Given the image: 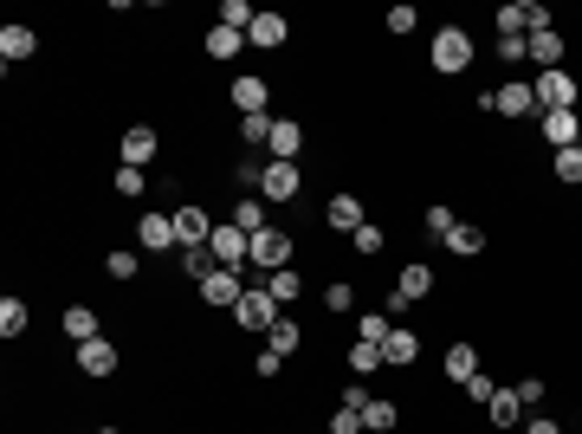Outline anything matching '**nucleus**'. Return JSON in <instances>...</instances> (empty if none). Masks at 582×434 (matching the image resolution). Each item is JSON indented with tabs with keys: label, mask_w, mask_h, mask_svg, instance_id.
<instances>
[{
	"label": "nucleus",
	"mask_w": 582,
	"mask_h": 434,
	"mask_svg": "<svg viewBox=\"0 0 582 434\" xmlns=\"http://www.w3.org/2000/svg\"><path fill=\"white\" fill-rule=\"evenodd\" d=\"M473 59H479V46H473V33H466V26H440V33L427 39V72H440V78L473 72Z\"/></svg>",
	"instance_id": "1"
},
{
	"label": "nucleus",
	"mask_w": 582,
	"mask_h": 434,
	"mask_svg": "<svg viewBox=\"0 0 582 434\" xmlns=\"http://www.w3.org/2000/svg\"><path fill=\"white\" fill-rule=\"evenodd\" d=\"M492 26H498V39H531V33L550 26V7H544V0H505Z\"/></svg>",
	"instance_id": "2"
},
{
	"label": "nucleus",
	"mask_w": 582,
	"mask_h": 434,
	"mask_svg": "<svg viewBox=\"0 0 582 434\" xmlns=\"http://www.w3.org/2000/svg\"><path fill=\"white\" fill-rule=\"evenodd\" d=\"M531 91H537V111H576V98H582V78L576 72H537L531 78Z\"/></svg>",
	"instance_id": "3"
},
{
	"label": "nucleus",
	"mask_w": 582,
	"mask_h": 434,
	"mask_svg": "<svg viewBox=\"0 0 582 434\" xmlns=\"http://www.w3.org/2000/svg\"><path fill=\"white\" fill-rule=\"evenodd\" d=\"M304 195V169L298 162H266V175H259V201L266 208H285V201Z\"/></svg>",
	"instance_id": "4"
},
{
	"label": "nucleus",
	"mask_w": 582,
	"mask_h": 434,
	"mask_svg": "<svg viewBox=\"0 0 582 434\" xmlns=\"http://www.w3.org/2000/svg\"><path fill=\"white\" fill-rule=\"evenodd\" d=\"M233 324H240V331H272V324H279V298L266 286H246L240 305H233Z\"/></svg>",
	"instance_id": "5"
},
{
	"label": "nucleus",
	"mask_w": 582,
	"mask_h": 434,
	"mask_svg": "<svg viewBox=\"0 0 582 434\" xmlns=\"http://www.w3.org/2000/svg\"><path fill=\"white\" fill-rule=\"evenodd\" d=\"M246 266H253L259 279L279 273V266H291V234H285V227H266V234H253V253H246Z\"/></svg>",
	"instance_id": "6"
},
{
	"label": "nucleus",
	"mask_w": 582,
	"mask_h": 434,
	"mask_svg": "<svg viewBox=\"0 0 582 434\" xmlns=\"http://www.w3.org/2000/svg\"><path fill=\"white\" fill-rule=\"evenodd\" d=\"M227 98H233V111H240V117H266V104H272V78H266V72H240Z\"/></svg>",
	"instance_id": "7"
},
{
	"label": "nucleus",
	"mask_w": 582,
	"mask_h": 434,
	"mask_svg": "<svg viewBox=\"0 0 582 434\" xmlns=\"http://www.w3.org/2000/svg\"><path fill=\"white\" fill-rule=\"evenodd\" d=\"M123 370V350L110 344V337H91V344H78V376H91V383H104V376Z\"/></svg>",
	"instance_id": "8"
},
{
	"label": "nucleus",
	"mask_w": 582,
	"mask_h": 434,
	"mask_svg": "<svg viewBox=\"0 0 582 434\" xmlns=\"http://www.w3.org/2000/svg\"><path fill=\"white\" fill-rule=\"evenodd\" d=\"M194 292H201V305H214V311H233V305H240V292H246V279L233 273V266H214V273H207Z\"/></svg>",
	"instance_id": "9"
},
{
	"label": "nucleus",
	"mask_w": 582,
	"mask_h": 434,
	"mask_svg": "<svg viewBox=\"0 0 582 434\" xmlns=\"http://www.w3.org/2000/svg\"><path fill=\"white\" fill-rule=\"evenodd\" d=\"M492 111H498V117H511V124H524V117L537 111V91H531V78H505V85L492 91Z\"/></svg>",
	"instance_id": "10"
},
{
	"label": "nucleus",
	"mask_w": 582,
	"mask_h": 434,
	"mask_svg": "<svg viewBox=\"0 0 582 434\" xmlns=\"http://www.w3.org/2000/svg\"><path fill=\"white\" fill-rule=\"evenodd\" d=\"M207 253H214L220 266H233V273H246V253H253V234H240L233 221L214 227V240H207Z\"/></svg>",
	"instance_id": "11"
},
{
	"label": "nucleus",
	"mask_w": 582,
	"mask_h": 434,
	"mask_svg": "<svg viewBox=\"0 0 582 434\" xmlns=\"http://www.w3.org/2000/svg\"><path fill=\"white\" fill-rule=\"evenodd\" d=\"M214 214L201 208V201H182V208H175V240H182V247H207V240H214Z\"/></svg>",
	"instance_id": "12"
},
{
	"label": "nucleus",
	"mask_w": 582,
	"mask_h": 434,
	"mask_svg": "<svg viewBox=\"0 0 582 434\" xmlns=\"http://www.w3.org/2000/svg\"><path fill=\"white\" fill-rule=\"evenodd\" d=\"M33 52H39V33L26 20H7V26H0V65H7V72H13V65H26Z\"/></svg>",
	"instance_id": "13"
},
{
	"label": "nucleus",
	"mask_w": 582,
	"mask_h": 434,
	"mask_svg": "<svg viewBox=\"0 0 582 434\" xmlns=\"http://www.w3.org/2000/svg\"><path fill=\"white\" fill-rule=\"evenodd\" d=\"M117 149H123V169H143V162L162 149V130L156 124H123V143Z\"/></svg>",
	"instance_id": "14"
},
{
	"label": "nucleus",
	"mask_w": 582,
	"mask_h": 434,
	"mask_svg": "<svg viewBox=\"0 0 582 434\" xmlns=\"http://www.w3.org/2000/svg\"><path fill=\"white\" fill-rule=\"evenodd\" d=\"M169 247H182L175 240V214H143L136 221V253H169Z\"/></svg>",
	"instance_id": "15"
},
{
	"label": "nucleus",
	"mask_w": 582,
	"mask_h": 434,
	"mask_svg": "<svg viewBox=\"0 0 582 434\" xmlns=\"http://www.w3.org/2000/svg\"><path fill=\"white\" fill-rule=\"evenodd\" d=\"M537 130H544L550 149H570L582 143V111H537Z\"/></svg>",
	"instance_id": "16"
},
{
	"label": "nucleus",
	"mask_w": 582,
	"mask_h": 434,
	"mask_svg": "<svg viewBox=\"0 0 582 434\" xmlns=\"http://www.w3.org/2000/svg\"><path fill=\"white\" fill-rule=\"evenodd\" d=\"M324 227L330 234H356V227H369V208L356 195H330L324 201Z\"/></svg>",
	"instance_id": "17"
},
{
	"label": "nucleus",
	"mask_w": 582,
	"mask_h": 434,
	"mask_svg": "<svg viewBox=\"0 0 582 434\" xmlns=\"http://www.w3.org/2000/svg\"><path fill=\"white\" fill-rule=\"evenodd\" d=\"M388 292H395V298H401V305H421V298H427V292H434V266H427V260H414V266H401V273H395V286H388Z\"/></svg>",
	"instance_id": "18"
},
{
	"label": "nucleus",
	"mask_w": 582,
	"mask_h": 434,
	"mask_svg": "<svg viewBox=\"0 0 582 434\" xmlns=\"http://www.w3.org/2000/svg\"><path fill=\"white\" fill-rule=\"evenodd\" d=\"M382 363H388V370H408V363H421V331H401V324H395V331L382 337Z\"/></svg>",
	"instance_id": "19"
},
{
	"label": "nucleus",
	"mask_w": 582,
	"mask_h": 434,
	"mask_svg": "<svg viewBox=\"0 0 582 434\" xmlns=\"http://www.w3.org/2000/svg\"><path fill=\"white\" fill-rule=\"evenodd\" d=\"M285 39H291V20H285V13H259V20L246 26V46H259V52H279Z\"/></svg>",
	"instance_id": "20"
},
{
	"label": "nucleus",
	"mask_w": 582,
	"mask_h": 434,
	"mask_svg": "<svg viewBox=\"0 0 582 434\" xmlns=\"http://www.w3.org/2000/svg\"><path fill=\"white\" fill-rule=\"evenodd\" d=\"M524 46H531V65H537V72H557V65H563V52H570V46H563V33H557V26L531 33Z\"/></svg>",
	"instance_id": "21"
},
{
	"label": "nucleus",
	"mask_w": 582,
	"mask_h": 434,
	"mask_svg": "<svg viewBox=\"0 0 582 434\" xmlns=\"http://www.w3.org/2000/svg\"><path fill=\"white\" fill-rule=\"evenodd\" d=\"M201 52H207L214 65H227V59H240V52H246V33H233V26H207Z\"/></svg>",
	"instance_id": "22"
},
{
	"label": "nucleus",
	"mask_w": 582,
	"mask_h": 434,
	"mask_svg": "<svg viewBox=\"0 0 582 434\" xmlns=\"http://www.w3.org/2000/svg\"><path fill=\"white\" fill-rule=\"evenodd\" d=\"M272 162H298V149H304V124H291V117H272Z\"/></svg>",
	"instance_id": "23"
},
{
	"label": "nucleus",
	"mask_w": 582,
	"mask_h": 434,
	"mask_svg": "<svg viewBox=\"0 0 582 434\" xmlns=\"http://www.w3.org/2000/svg\"><path fill=\"white\" fill-rule=\"evenodd\" d=\"M59 331L72 337V344H91V337H104V324H97V311H91V305H65Z\"/></svg>",
	"instance_id": "24"
},
{
	"label": "nucleus",
	"mask_w": 582,
	"mask_h": 434,
	"mask_svg": "<svg viewBox=\"0 0 582 434\" xmlns=\"http://www.w3.org/2000/svg\"><path fill=\"white\" fill-rule=\"evenodd\" d=\"M233 227H240V234H266V227H272V208L259 195H240V201H233Z\"/></svg>",
	"instance_id": "25"
},
{
	"label": "nucleus",
	"mask_w": 582,
	"mask_h": 434,
	"mask_svg": "<svg viewBox=\"0 0 582 434\" xmlns=\"http://www.w3.org/2000/svg\"><path fill=\"white\" fill-rule=\"evenodd\" d=\"M485 422H492V428H524V402H518V389H498V396L485 402Z\"/></svg>",
	"instance_id": "26"
},
{
	"label": "nucleus",
	"mask_w": 582,
	"mask_h": 434,
	"mask_svg": "<svg viewBox=\"0 0 582 434\" xmlns=\"http://www.w3.org/2000/svg\"><path fill=\"white\" fill-rule=\"evenodd\" d=\"M440 370H447L453 383H473V376H479V344H447V357H440Z\"/></svg>",
	"instance_id": "27"
},
{
	"label": "nucleus",
	"mask_w": 582,
	"mask_h": 434,
	"mask_svg": "<svg viewBox=\"0 0 582 434\" xmlns=\"http://www.w3.org/2000/svg\"><path fill=\"white\" fill-rule=\"evenodd\" d=\"M363 428H369V434H395V428H401V409H395L388 396H369V402H363Z\"/></svg>",
	"instance_id": "28"
},
{
	"label": "nucleus",
	"mask_w": 582,
	"mask_h": 434,
	"mask_svg": "<svg viewBox=\"0 0 582 434\" xmlns=\"http://www.w3.org/2000/svg\"><path fill=\"white\" fill-rule=\"evenodd\" d=\"M266 344L279 350V357H298V350H304V324H298V318H285V311H279V324L266 331Z\"/></svg>",
	"instance_id": "29"
},
{
	"label": "nucleus",
	"mask_w": 582,
	"mask_h": 434,
	"mask_svg": "<svg viewBox=\"0 0 582 434\" xmlns=\"http://www.w3.org/2000/svg\"><path fill=\"white\" fill-rule=\"evenodd\" d=\"M104 273L117 279V286H130V279L143 273V260H136V247H110V253H104Z\"/></svg>",
	"instance_id": "30"
},
{
	"label": "nucleus",
	"mask_w": 582,
	"mask_h": 434,
	"mask_svg": "<svg viewBox=\"0 0 582 434\" xmlns=\"http://www.w3.org/2000/svg\"><path fill=\"white\" fill-rule=\"evenodd\" d=\"M259 286H266L272 298H279V305H291V298L304 292V279H298V266H279V273H266V279H259Z\"/></svg>",
	"instance_id": "31"
},
{
	"label": "nucleus",
	"mask_w": 582,
	"mask_h": 434,
	"mask_svg": "<svg viewBox=\"0 0 582 434\" xmlns=\"http://www.w3.org/2000/svg\"><path fill=\"white\" fill-rule=\"evenodd\" d=\"M26 324H33V311H26V298H0V337H20L26 331Z\"/></svg>",
	"instance_id": "32"
},
{
	"label": "nucleus",
	"mask_w": 582,
	"mask_h": 434,
	"mask_svg": "<svg viewBox=\"0 0 582 434\" xmlns=\"http://www.w3.org/2000/svg\"><path fill=\"white\" fill-rule=\"evenodd\" d=\"M350 370H356V376H376V370H388V363H382V344L356 337V344H350Z\"/></svg>",
	"instance_id": "33"
},
{
	"label": "nucleus",
	"mask_w": 582,
	"mask_h": 434,
	"mask_svg": "<svg viewBox=\"0 0 582 434\" xmlns=\"http://www.w3.org/2000/svg\"><path fill=\"white\" fill-rule=\"evenodd\" d=\"M447 247L460 253V260H479V253H485V227H466V221H460V227L447 234Z\"/></svg>",
	"instance_id": "34"
},
{
	"label": "nucleus",
	"mask_w": 582,
	"mask_h": 434,
	"mask_svg": "<svg viewBox=\"0 0 582 434\" xmlns=\"http://www.w3.org/2000/svg\"><path fill=\"white\" fill-rule=\"evenodd\" d=\"M550 175H557V182H582V143H570V149H557V156H550Z\"/></svg>",
	"instance_id": "35"
},
{
	"label": "nucleus",
	"mask_w": 582,
	"mask_h": 434,
	"mask_svg": "<svg viewBox=\"0 0 582 434\" xmlns=\"http://www.w3.org/2000/svg\"><path fill=\"white\" fill-rule=\"evenodd\" d=\"M214 266H220V260H214V253H207V247H182V273L194 279V286H201V279L214 273Z\"/></svg>",
	"instance_id": "36"
},
{
	"label": "nucleus",
	"mask_w": 582,
	"mask_h": 434,
	"mask_svg": "<svg viewBox=\"0 0 582 434\" xmlns=\"http://www.w3.org/2000/svg\"><path fill=\"white\" fill-rule=\"evenodd\" d=\"M324 311H337V318L356 311V286H350V279H330V286H324Z\"/></svg>",
	"instance_id": "37"
},
{
	"label": "nucleus",
	"mask_w": 582,
	"mask_h": 434,
	"mask_svg": "<svg viewBox=\"0 0 582 434\" xmlns=\"http://www.w3.org/2000/svg\"><path fill=\"white\" fill-rule=\"evenodd\" d=\"M350 247H356V253H363V260H376V253L388 247V234H382V227H376V221H369V227H356V234H350Z\"/></svg>",
	"instance_id": "38"
},
{
	"label": "nucleus",
	"mask_w": 582,
	"mask_h": 434,
	"mask_svg": "<svg viewBox=\"0 0 582 434\" xmlns=\"http://www.w3.org/2000/svg\"><path fill=\"white\" fill-rule=\"evenodd\" d=\"M240 143L266 149V143H272V111H266V117H240Z\"/></svg>",
	"instance_id": "39"
},
{
	"label": "nucleus",
	"mask_w": 582,
	"mask_h": 434,
	"mask_svg": "<svg viewBox=\"0 0 582 434\" xmlns=\"http://www.w3.org/2000/svg\"><path fill=\"white\" fill-rule=\"evenodd\" d=\"M259 13L246 7V0H220V26H233V33H246V26H253Z\"/></svg>",
	"instance_id": "40"
},
{
	"label": "nucleus",
	"mask_w": 582,
	"mask_h": 434,
	"mask_svg": "<svg viewBox=\"0 0 582 434\" xmlns=\"http://www.w3.org/2000/svg\"><path fill=\"white\" fill-rule=\"evenodd\" d=\"M421 227H427V234H440V240H447L453 227H460V214H453L447 201H434V208H427V221H421Z\"/></svg>",
	"instance_id": "41"
},
{
	"label": "nucleus",
	"mask_w": 582,
	"mask_h": 434,
	"mask_svg": "<svg viewBox=\"0 0 582 434\" xmlns=\"http://www.w3.org/2000/svg\"><path fill=\"white\" fill-rule=\"evenodd\" d=\"M382 26H388V33H395V39H408L414 26H421V13H414L408 0H401V7H388V20H382Z\"/></svg>",
	"instance_id": "42"
},
{
	"label": "nucleus",
	"mask_w": 582,
	"mask_h": 434,
	"mask_svg": "<svg viewBox=\"0 0 582 434\" xmlns=\"http://www.w3.org/2000/svg\"><path fill=\"white\" fill-rule=\"evenodd\" d=\"M388 331H395V324H388L382 311H363V318H356V337H369V344H382Z\"/></svg>",
	"instance_id": "43"
},
{
	"label": "nucleus",
	"mask_w": 582,
	"mask_h": 434,
	"mask_svg": "<svg viewBox=\"0 0 582 434\" xmlns=\"http://www.w3.org/2000/svg\"><path fill=\"white\" fill-rule=\"evenodd\" d=\"M253 376H266V383H279V376H285V357H279V350H259V357H253Z\"/></svg>",
	"instance_id": "44"
},
{
	"label": "nucleus",
	"mask_w": 582,
	"mask_h": 434,
	"mask_svg": "<svg viewBox=\"0 0 582 434\" xmlns=\"http://www.w3.org/2000/svg\"><path fill=\"white\" fill-rule=\"evenodd\" d=\"M460 389H466V402H473V409H485V402L498 396V383H492V376H485V370L473 376V383H460Z\"/></svg>",
	"instance_id": "45"
},
{
	"label": "nucleus",
	"mask_w": 582,
	"mask_h": 434,
	"mask_svg": "<svg viewBox=\"0 0 582 434\" xmlns=\"http://www.w3.org/2000/svg\"><path fill=\"white\" fill-rule=\"evenodd\" d=\"M511 389H518V402H524V415H531V409H537V402H544V376H518V383H511Z\"/></svg>",
	"instance_id": "46"
},
{
	"label": "nucleus",
	"mask_w": 582,
	"mask_h": 434,
	"mask_svg": "<svg viewBox=\"0 0 582 434\" xmlns=\"http://www.w3.org/2000/svg\"><path fill=\"white\" fill-rule=\"evenodd\" d=\"M498 65H531V46L524 39H498Z\"/></svg>",
	"instance_id": "47"
},
{
	"label": "nucleus",
	"mask_w": 582,
	"mask_h": 434,
	"mask_svg": "<svg viewBox=\"0 0 582 434\" xmlns=\"http://www.w3.org/2000/svg\"><path fill=\"white\" fill-rule=\"evenodd\" d=\"M143 182H149L143 169H117V195H123V201H136V195H143Z\"/></svg>",
	"instance_id": "48"
},
{
	"label": "nucleus",
	"mask_w": 582,
	"mask_h": 434,
	"mask_svg": "<svg viewBox=\"0 0 582 434\" xmlns=\"http://www.w3.org/2000/svg\"><path fill=\"white\" fill-rule=\"evenodd\" d=\"M330 434H363V415H356V409H337V415H330Z\"/></svg>",
	"instance_id": "49"
},
{
	"label": "nucleus",
	"mask_w": 582,
	"mask_h": 434,
	"mask_svg": "<svg viewBox=\"0 0 582 434\" xmlns=\"http://www.w3.org/2000/svg\"><path fill=\"white\" fill-rule=\"evenodd\" d=\"M518 434H563V422H550V415H524Z\"/></svg>",
	"instance_id": "50"
},
{
	"label": "nucleus",
	"mask_w": 582,
	"mask_h": 434,
	"mask_svg": "<svg viewBox=\"0 0 582 434\" xmlns=\"http://www.w3.org/2000/svg\"><path fill=\"white\" fill-rule=\"evenodd\" d=\"M363 402H369L363 383H343V402H337V409H356V415H363Z\"/></svg>",
	"instance_id": "51"
},
{
	"label": "nucleus",
	"mask_w": 582,
	"mask_h": 434,
	"mask_svg": "<svg viewBox=\"0 0 582 434\" xmlns=\"http://www.w3.org/2000/svg\"><path fill=\"white\" fill-rule=\"evenodd\" d=\"M363 434H369V428H363Z\"/></svg>",
	"instance_id": "52"
}]
</instances>
